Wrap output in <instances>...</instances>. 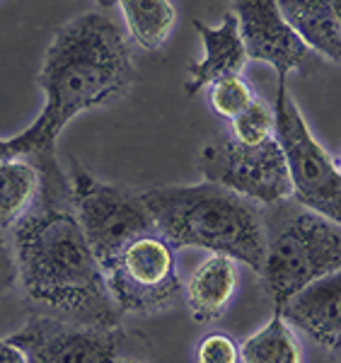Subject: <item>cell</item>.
Masks as SVG:
<instances>
[{
    "instance_id": "obj_1",
    "label": "cell",
    "mask_w": 341,
    "mask_h": 363,
    "mask_svg": "<svg viewBox=\"0 0 341 363\" xmlns=\"http://www.w3.org/2000/svg\"><path fill=\"white\" fill-rule=\"evenodd\" d=\"M39 172L37 203L13 228L17 279L25 298L37 310L34 315L116 330L121 313L73 213L70 182L61 165Z\"/></svg>"
},
{
    "instance_id": "obj_2",
    "label": "cell",
    "mask_w": 341,
    "mask_h": 363,
    "mask_svg": "<svg viewBox=\"0 0 341 363\" xmlns=\"http://www.w3.org/2000/svg\"><path fill=\"white\" fill-rule=\"evenodd\" d=\"M133 58L107 10H87L56 29L39 70L46 104L32 126L10 143L39 169L58 165L56 138L78 114L104 107L133 85Z\"/></svg>"
},
{
    "instance_id": "obj_3",
    "label": "cell",
    "mask_w": 341,
    "mask_h": 363,
    "mask_svg": "<svg viewBox=\"0 0 341 363\" xmlns=\"http://www.w3.org/2000/svg\"><path fill=\"white\" fill-rule=\"evenodd\" d=\"M140 199L155 220L157 235L172 250L201 247L262 272L264 220L255 201L208 182L155 186Z\"/></svg>"
},
{
    "instance_id": "obj_4",
    "label": "cell",
    "mask_w": 341,
    "mask_h": 363,
    "mask_svg": "<svg viewBox=\"0 0 341 363\" xmlns=\"http://www.w3.org/2000/svg\"><path fill=\"white\" fill-rule=\"evenodd\" d=\"M264 220V289L276 313L313 281L339 272L341 233L327 216L286 199L262 208Z\"/></svg>"
},
{
    "instance_id": "obj_5",
    "label": "cell",
    "mask_w": 341,
    "mask_h": 363,
    "mask_svg": "<svg viewBox=\"0 0 341 363\" xmlns=\"http://www.w3.org/2000/svg\"><path fill=\"white\" fill-rule=\"evenodd\" d=\"M68 182L73 213L104 274L133 240L157 233L140 194L123 186L104 184L85 172L78 162H73Z\"/></svg>"
},
{
    "instance_id": "obj_6",
    "label": "cell",
    "mask_w": 341,
    "mask_h": 363,
    "mask_svg": "<svg viewBox=\"0 0 341 363\" xmlns=\"http://www.w3.org/2000/svg\"><path fill=\"white\" fill-rule=\"evenodd\" d=\"M274 140L284 153L293 196L301 206L339 223L341 172L339 162L322 148L305 124L288 85L279 83L274 104Z\"/></svg>"
},
{
    "instance_id": "obj_7",
    "label": "cell",
    "mask_w": 341,
    "mask_h": 363,
    "mask_svg": "<svg viewBox=\"0 0 341 363\" xmlns=\"http://www.w3.org/2000/svg\"><path fill=\"white\" fill-rule=\"evenodd\" d=\"M203 179L262 206L293 199L284 153L274 138L259 145H242L235 138L211 140L196 160Z\"/></svg>"
},
{
    "instance_id": "obj_8",
    "label": "cell",
    "mask_w": 341,
    "mask_h": 363,
    "mask_svg": "<svg viewBox=\"0 0 341 363\" xmlns=\"http://www.w3.org/2000/svg\"><path fill=\"white\" fill-rule=\"evenodd\" d=\"M104 279L121 315L162 313L172 308L181 294L174 250L157 233L133 240Z\"/></svg>"
},
{
    "instance_id": "obj_9",
    "label": "cell",
    "mask_w": 341,
    "mask_h": 363,
    "mask_svg": "<svg viewBox=\"0 0 341 363\" xmlns=\"http://www.w3.org/2000/svg\"><path fill=\"white\" fill-rule=\"evenodd\" d=\"M8 342L22 349L27 363H123L119 327L99 330L49 315H32Z\"/></svg>"
},
{
    "instance_id": "obj_10",
    "label": "cell",
    "mask_w": 341,
    "mask_h": 363,
    "mask_svg": "<svg viewBox=\"0 0 341 363\" xmlns=\"http://www.w3.org/2000/svg\"><path fill=\"white\" fill-rule=\"evenodd\" d=\"M235 17H237L247 58L269 63L279 75V83H286L288 73L305 63L310 54L308 46L298 39V34L284 20L279 3L242 0L235 5Z\"/></svg>"
},
{
    "instance_id": "obj_11",
    "label": "cell",
    "mask_w": 341,
    "mask_h": 363,
    "mask_svg": "<svg viewBox=\"0 0 341 363\" xmlns=\"http://www.w3.org/2000/svg\"><path fill=\"white\" fill-rule=\"evenodd\" d=\"M279 315L303 330L327 351H339L341 337V274L334 272L298 291L284 303Z\"/></svg>"
},
{
    "instance_id": "obj_12",
    "label": "cell",
    "mask_w": 341,
    "mask_h": 363,
    "mask_svg": "<svg viewBox=\"0 0 341 363\" xmlns=\"http://www.w3.org/2000/svg\"><path fill=\"white\" fill-rule=\"evenodd\" d=\"M194 27L201 34L206 56L203 61H199L196 66L189 68L191 78L184 83L186 95H196L201 87L216 83L220 78L240 75L247 63V54L235 13L223 15V22L218 27H208L201 20H194Z\"/></svg>"
},
{
    "instance_id": "obj_13",
    "label": "cell",
    "mask_w": 341,
    "mask_h": 363,
    "mask_svg": "<svg viewBox=\"0 0 341 363\" xmlns=\"http://www.w3.org/2000/svg\"><path fill=\"white\" fill-rule=\"evenodd\" d=\"M284 20L298 39L329 61H341V3L339 0H284Z\"/></svg>"
},
{
    "instance_id": "obj_14",
    "label": "cell",
    "mask_w": 341,
    "mask_h": 363,
    "mask_svg": "<svg viewBox=\"0 0 341 363\" xmlns=\"http://www.w3.org/2000/svg\"><path fill=\"white\" fill-rule=\"evenodd\" d=\"M237 291V267L230 257L211 255L186 284V306L194 322H218Z\"/></svg>"
},
{
    "instance_id": "obj_15",
    "label": "cell",
    "mask_w": 341,
    "mask_h": 363,
    "mask_svg": "<svg viewBox=\"0 0 341 363\" xmlns=\"http://www.w3.org/2000/svg\"><path fill=\"white\" fill-rule=\"evenodd\" d=\"M41 189V172L27 157L0 165V233L13 230L34 208Z\"/></svg>"
},
{
    "instance_id": "obj_16",
    "label": "cell",
    "mask_w": 341,
    "mask_h": 363,
    "mask_svg": "<svg viewBox=\"0 0 341 363\" xmlns=\"http://www.w3.org/2000/svg\"><path fill=\"white\" fill-rule=\"evenodd\" d=\"M119 10L131 39L145 51L162 49L177 20V10L169 0H126L119 3Z\"/></svg>"
},
{
    "instance_id": "obj_17",
    "label": "cell",
    "mask_w": 341,
    "mask_h": 363,
    "mask_svg": "<svg viewBox=\"0 0 341 363\" xmlns=\"http://www.w3.org/2000/svg\"><path fill=\"white\" fill-rule=\"evenodd\" d=\"M237 349L242 363H303L301 344L279 313H274L269 325L247 337Z\"/></svg>"
},
{
    "instance_id": "obj_18",
    "label": "cell",
    "mask_w": 341,
    "mask_h": 363,
    "mask_svg": "<svg viewBox=\"0 0 341 363\" xmlns=\"http://www.w3.org/2000/svg\"><path fill=\"white\" fill-rule=\"evenodd\" d=\"M233 136L242 145H259L274 138V107H269L262 97H255L252 104L240 116L230 121Z\"/></svg>"
},
{
    "instance_id": "obj_19",
    "label": "cell",
    "mask_w": 341,
    "mask_h": 363,
    "mask_svg": "<svg viewBox=\"0 0 341 363\" xmlns=\"http://www.w3.org/2000/svg\"><path fill=\"white\" fill-rule=\"evenodd\" d=\"M255 99L252 87L245 83L242 75H230V78H220L208 85V102L213 112L223 119L233 121L240 116Z\"/></svg>"
},
{
    "instance_id": "obj_20",
    "label": "cell",
    "mask_w": 341,
    "mask_h": 363,
    "mask_svg": "<svg viewBox=\"0 0 341 363\" xmlns=\"http://www.w3.org/2000/svg\"><path fill=\"white\" fill-rule=\"evenodd\" d=\"M196 356L199 363H237L240 349L233 337L223 335V332H213V335L203 337Z\"/></svg>"
},
{
    "instance_id": "obj_21",
    "label": "cell",
    "mask_w": 341,
    "mask_h": 363,
    "mask_svg": "<svg viewBox=\"0 0 341 363\" xmlns=\"http://www.w3.org/2000/svg\"><path fill=\"white\" fill-rule=\"evenodd\" d=\"M17 284V262L8 238L0 233V298L8 296Z\"/></svg>"
},
{
    "instance_id": "obj_22",
    "label": "cell",
    "mask_w": 341,
    "mask_h": 363,
    "mask_svg": "<svg viewBox=\"0 0 341 363\" xmlns=\"http://www.w3.org/2000/svg\"><path fill=\"white\" fill-rule=\"evenodd\" d=\"M0 363H27V359L22 349H17L8 339H0Z\"/></svg>"
},
{
    "instance_id": "obj_23",
    "label": "cell",
    "mask_w": 341,
    "mask_h": 363,
    "mask_svg": "<svg viewBox=\"0 0 341 363\" xmlns=\"http://www.w3.org/2000/svg\"><path fill=\"white\" fill-rule=\"evenodd\" d=\"M17 150L13 148V143H10V138L5 140V138H0V165L3 162H10V160H17Z\"/></svg>"
}]
</instances>
